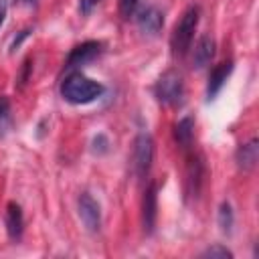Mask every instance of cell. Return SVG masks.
Returning a JSON list of instances; mask_svg holds the SVG:
<instances>
[{"mask_svg": "<svg viewBox=\"0 0 259 259\" xmlns=\"http://www.w3.org/2000/svg\"><path fill=\"white\" fill-rule=\"evenodd\" d=\"M233 223H235V217H233V208L229 202H223L219 206V227L223 233H231L233 231Z\"/></svg>", "mask_w": 259, "mask_h": 259, "instance_id": "obj_15", "label": "cell"}, {"mask_svg": "<svg viewBox=\"0 0 259 259\" xmlns=\"http://www.w3.org/2000/svg\"><path fill=\"white\" fill-rule=\"evenodd\" d=\"M154 95L160 103H166V105L180 103L182 95H184V81H182L180 73L174 69L164 71L154 85Z\"/></svg>", "mask_w": 259, "mask_h": 259, "instance_id": "obj_3", "label": "cell"}, {"mask_svg": "<svg viewBox=\"0 0 259 259\" xmlns=\"http://www.w3.org/2000/svg\"><path fill=\"white\" fill-rule=\"evenodd\" d=\"M117 6H119V14H121L123 18H130V16L136 12L138 0H117Z\"/></svg>", "mask_w": 259, "mask_h": 259, "instance_id": "obj_17", "label": "cell"}, {"mask_svg": "<svg viewBox=\"0 0 259 259\" xmlns=\"http://www.w3.org/2000/svg\"><path fill=\"white\" fill-rule=\"evenodd\" d=\"M174 138H176V142H178L182 148L190 146V142H192V138H194V119H192V117H182V119L174 125Z\"/></svg>", "mask_w": 259, "mask_h": 259, "instance_id": "obj_13", "label": "cell"}, {"mask_svg": "<svg viewBox=\"0 0 259 259\" xmlns=\"http://www.w3.org/2000/svg\"><path fill=\"white\" fill-rule=\"evenodd\" d=\"M4 16H6V2L0 0V24L4 22Z\"/></svg>", "mask_w": 259, "mask_h": 259, "instance_id": "obj_22", "label": "cell"}, {"mask_svg": "<svg viewBox=\"0 0 259 259\" xmlns=\"http://www.w3.org/2000/svg\"><path fill=\"white\" fill-rule=\"evenodd\" d=\"M12 127V109L8 97L0 95V138H4Z\"/></svg>", "mask_w": 259, "mask_h": 259, "instance_id": "obj_14", "label": "cell"}, {"mask_svg": "<svg viewBox=\"0 0 259 259\" xmlns=\"http://www.w3.org/2000/svg\"><path fill=\"white\" fill-rule=\"evenodd\" d=\"M101 0H79V12L83 14V16H87V14H91V10L99 4Z\"/></svg>", "mask_w": 259, "mask_h": 259, "instance_id": "obj_19", "label": "cell"}, {"mask_svg": "<svg viewBox=\"0 0 259 259\" xmlns=\"http://www.w3.org/2000/svg\"><path fill=\"white\" fill-rule=\"evenodd\" d=\"M156 208H158V190L156 184H150L144 192V200H142V223H144V231L146 235H150L154 231L156 225Z\"/></svg>", "mask_w": 259, "mask_h": 259, "instance_id": "obj_8", "label": "cell"}, {"mask_svg": "<svg viewBox=\"0 0 259 259\" xmlns=\"http://www.w3.org/2000/svg\"><path fill=\"white\" fill-rule=\"evenodd\" d=\"M22 229H24V219H22L20 206L16 202H8V206H6V231H8V237L12 241L20 239Z\"/></svg>", "mask_w": 259, "mask_h": 259, "instance_id": "obj_12", "label": "cell"}, {"mask_svg": "<svg viewBox=\"0 0 259 259\" xmlns=\"http://www.w3.org/2000/svg\"><path fill=\"white\" fill-rule=\"evenodd\" d=\"M107 146H109V142H107V138H105L103 134H99V136L93 140V150H95L97 154H103V152H107Z\"/></svg>", "mask_w": 259, "mask_h": 259, "instance_id": "obj_18", "label": "cell"}, {"mask_svg": "<svg viewBox=\"0 0 259 259\" xmlns=\"http://www.w3.org/2000/svg\"><path fill=\"white\" fill-rule=\"evenodd\" d=\"M257 158H259V142L255 138L249 140L247 144H241L237 148L235 160H237V166L241 170H251L257 164Z\"/></svg>", "mask_w": 259, "mask_h": 259, "instance_id": "obj_11", "label": "cell"}, {"mask_svg": "<svg viewBox=\"0 0 259 259\" xmlns=\"http://www.w3.org/2000/svg\"><path fill=\"white\" fill-rule=\"evenodd\" d=\"M136 20H138V26L144 34H158L164 26V12L158 6L148 4V6L140 8Z\"/></svg>", "mask_w": 259, "mask_h": 259, "instance_id": "obj_7", "label": "cell"}, {"mask_svg": "<svg viewBox=\"0 0 259 259\" xmlns=\"http://www.w3.org/2000/svg\"><path fill=\"white\" fill-rule=\"evenodd\" d=\"M103 93V85L85 77L83 73H71L61 83V97L73 105H85L95 101Z\"/></svg>", "mask_w": 259, "mask_h": 259, "instance_id": "obj_1", "label": "cell"}, {"mask_svg": "<svg viewBox=\"0 0 259 259\" xmlns=\"http://www.w3.org/2000/svg\"><path fill=\"white\" fill-rule=\"evenodd\" d=\"M152 160H154V140L150 134L142 132L134 142V170L140 178L148 176L152 168Z\"/></svg>", "mask_w": 259, "mask_h": 259, "instance_id": "obj_4", "label": "cell"}, {"mask_svg": "<svg viewBox=\"0 0 259 259\" xmlns=\"http://www.w3.org/2000/svg\"><path fill=\"white\" fill-rule=\"evenodd\" d=\"M233 73V61H225L221 65H217L210 75H208V83H206V99H214L219 95V91L223 89V85L227 83L229 75Z\"/></svg>", "mask_w": 259, "mask_h": 259, "instance_id": "obj_9", "label": "cell"}, {"mask_svg": "<svg viewBox=\"0 0 259 259\" xmlns=\"http://www.w3.org/2000/svg\"><path fill=\"white\" fill-rule=\"evenodd\" d=\"M22 2H26V4H36L38 0H22Z\"/></svg>", "mask_w": 259, "mask_h": 259, "instance_id": "obj_23", "label": "cell"}, {"mask_svg": "<svg viewBox=\"0 0 259 259\" xmlns=\"http://www.w3.org/2000/svg\"><path fill=\"white\" fill-rule=\"evenodd\" d=\"M214 57V40L208 34H202L192 51V67L194 69H204Z\"/></svg>", "mask_w": 259, "mask_h": 259, "instance_id": "obj_10", "label": "cell"}, {"mask_svg": "<svg viewBox=\"0 0 259 259\" xmlns=\"http://www.w3.org/2000/svg\"><path fill=\"white\" fill-rule=\"evenodd\" d=\"M198 18H200V8L198 6H190V8L184 10L182 18L174 26V32H172V53L176 57H182V55L188 53L190 42L194 38V30L198 26Z\"/></svg>", "mask_w": 259, "mask_h": 259, "instance_id": "obj_2", "label": "cell"}, {"mask_svg": "<svg viewBox=\"0 0 259 259\" xmlns=\"http://www.w3.org/2000/svg\"><path fill=\"white\" fill-rule=\"evenodd\" d=\"M77 208H79V219L83 221L85 229L91 233H97L101 229V206L99 202L89 194L81 192L77 198Z\"/></svg>", "mask_w": 259, "mask_h": 259, "instance_id": "obj_5", "label": "cell"}, {"mask_svg": "<svg viewBox=\"0 0 259 259\" xmlns=\"http://www.w3.org/2000/svg\"><path fill=\"white\" fill-rule=\"evenodd\" d=\"M200 257H210V259H233V251L227 249L225 245H212L200 253Z\"/></svg>", "mask_w": 259, "mask_h": 259, "instance_id": "obj_16", "label": "cell"}, {"mask_svg": "<svg viewBox=\"0 0 259 259\" xmlns=\"http://www.w3.org/2000/svg\"><path fill=\"white\" fill-rule=\"evenodd\" d=\"M99 55H101V42H97V40L81 42V45H77V47L69 53V57H67V61H65V67H67V69L83 67V65H87V63H91L93 59H97Z\"/></svg>", "mask_w": 259, "mask_h": 259, "instance_id": "obj_6", "label": "cell"}, {"mask_svg": "<svg viewBox=\"0 0 259 259\" xmlns=\"http://www.w3.org/2000/svg\"><path fill=\"white\" fill-rule=\"evenodd\" d=\"M28 69H30V61L26 59V61L22 63V75H20V83H24V81L28 79Z\"/></svg>", "mask_w": 259, "mask_h": 259, "instance_id": "obj_21", "label": "cell"}, {"mask_svg": "<svg viewBox=\"0 0 259 259\" xmlns=\"http://www.w3.org/2000/svg\"><path fill=\"white\" fill-rule=\"evenodd\" d=\"M28 32H30L28 28H26V30H20V34H18V36H16V38L12 40V45H10V51H16V49L20 47V42H22V40H24V38L28 36Z\"/></svg>", "mask_w": 259, "mask_h": 259, "instance_id": "obj_20", "label": "cell"}]
</instances>
